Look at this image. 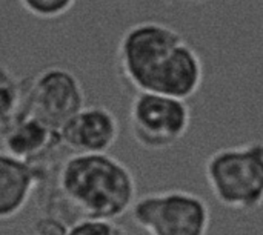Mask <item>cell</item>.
Returning a JSON list of instances; mask_svg holds the SVG:
<instances>
[{"mask_svg":"<svg viewBox=\"0 0 263 235\" xmlns=\"http://www.w3.org/2000/svg\"><path fill=\"white\" fill-rule=\"evenodd\" d=\"M116 69L134 92L188 102L203 86L205 66L197 51L170 25L142 20L126 28L116 51Z\"/></svg>","mask_w":263,"mask_h":235,"instance_id":"cell-1","label":"cell"},{"mask_svg":"<svg viewBox=\"0 0 263 235\" xmlns=\"http://www.w3.org/2000/svg\"><path fill=\"white\" fill-rule=\"evenodd\" d=\"M55 183L79 219L116 222L131 211L137 199L133 171L108 152L71 154L62 162Z\"/></svg>","mask_w":263,"mask_h":235,"instance_id":"cell-2","label":"cell"},{"mask_svg":"<svg viewBox=\"0 0 263 235\" xmlns=\"http://www.w3.org/2000/svg\"><path fill=\"white\" fill-rule=\"evenodd\" d=\"M205 179L225 208L250 212L263 205V142L228 146L205 162Z\"/></svg>","mask_w":263,"mask_h":235,"instance_id":"cell-3","label":"cell"},{"mask_svg":"<svg viewBox=\"0 0 263 235\" xmlns=\"http://www.w3.org/2000/svg\"><path fill=\"white\" fill-rule=\"evenodd\" d=\"M129 212L133 223L148 235H206L211 225L208 203L182 189L137 197Z\"/></svg>","mask_w":263,"mask_h":235,"instance_id":"cell-4","label":"cell"},{"mask_svg":"<svg viewBox=\"0 0 263 235\" xmlns=\"http://www.w3.org/2000/svg\"><path fill=\"white\" fill-rule=\"evenodd\" d=\"M191 120L188 102L151 92H136L128 112L129 134L146 151H163L177 145L188 134Z\"/></svg>","mask_w":263,"mask_h":235,"instance_id":"cell-5","label":"cell"},{"mask_svg":"<svg viewBox=\"0 0 263 235\" xmlns=\"http://www.w3.org/2000/svg\"><path fill=\"white\" fill-rule=\"evenodd\" d=\"M85 106L86 92L79 77L66 68L49 66L26 79L25 103L20 112L60 132L66 122Z\"/></svg>","mask_w":263,"mask_h":235,"instance_id":"cell-6","label":"cell"},{"mask_svg":"<svg viewBox=\"0 0 263 235\" xmlns=\"http://www.w3.org/2000/svg\"><path fill=\"white\" fill-rule=\"evenodd\" d=\"M120 135L117 115L103 105L82 108L60 129L62 146L72 154H105Z\"/></svg>","mask_w":263,"mask_h":235,"instance_id":"cell-7","label":"cell"},{"mask_svg":"<svg viewBox=\"0 0 263 235\" xmlns=\"http://www.w3.org/2000/svg\"><path fill=\"white\" fill-rule=\"evenodd\" d=\"M45 182V163L32 165L0 151V222L15 219Z\"/></svg>","mask_w":263,"mask_h":235,"instance_id":"cell-8","label":"cell"},{"mask_svg":"<svg viewBox=\"0 0 263 235\" xmlns=\"http://www.w3.org/2000/svg\"><path fill=\"white\" fill-rule=\"evenodd\" d=\"M0 142L5 152L32 165L43 163L62 146L59 131L26 112H20L0 129Z\"/></svg>","mask_w":263,"mask_h":235,"instance_id":"cell-9","label":"cell"},{"mask_svg":"<svg viewBox=\"0 0 263 235\" xmlns=\"http://www.w3.org/2000/svg\"><path fill=\"white\" fill-rule=\"evenodd\" d=\"M26 79L17 77L9 68L0 65V129L11 123L23 109Z\"/></svg>","mask_w":263,"mask_h":235,"instance_id":"cell-10","label":"cell"},{"mask_svg":"<svg viewBox=\"0 0 263 235\" xmlns=\"http://www.w3.org/2000/svg\"><path fill=\"white\" fill-rule=\"evenodd\" d=\"M77 0H20L22 8L40 18V20H54L66 12H69Z\"/></svg>","mask_w":263,"mask_h":235,"instance_id":"cell-11","label":"cell"},{"mask_svg":"<svg viewBox=\"0 0 263 235\" xmlns=\"http://www.w3.org/2000/svg\"><path fill=\"white\" fill-rule=\"evenodd\" d=\"M66 235H129L128 231L114 220L80 219L74 222Z\"/></svg>","mask_w":263,"mask_h":235,"instance_id":"cell-12","label":"cell"},{"mask_svg":"<svg viewBox=\"0 0 263 235\" xmlns=\"http://www.w3.org/2000/svg\"><path fill=\"white\" fill-rule=\"evenodd\" d=\"M71 223L54 214H45L35 219L29 228V235H66Z\"/></svg>","mask_w":263,"mask_h":235,"instance_id":"cell-13","label":"cell"},{"mask_svg":"<svg viewBox=\"0 0 263 235\" xmlns=\"http://www.w3.org/2000/svg\"><path fill=\"white\" fill-rule=\"evenodd\" d=\"M177 2H183V3H200V2H205V0H177Z\"/></svg>","mask_w":263,"mask_h":235,"instance_id":"cell-14","label":"cell"}]
</instances>
